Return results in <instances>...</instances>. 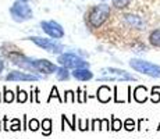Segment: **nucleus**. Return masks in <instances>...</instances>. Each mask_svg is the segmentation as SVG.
<instances>
[{
    "instance_id": "f257e3e1",
    "label": "nucleus",
    "mask_w": 160,
    "mask_h": 139,
    "mask_svg": "<svg viewBox=\"0 0 160 139\" xmlns=\"http://www.w3.org/2000/svg\"><path fill=\"white\" fill-rule=\"evenodd\" d=\"M112 8L107 4H98L93 6L87 14V24L89 28H100L109 20Z\"/></svg>"
},
{
    "instance_id": "f03ea898",
    "label": "nucleus",
    "mask_w": 160,
    "mask_h": 139,
    "mask_svg": "<svg viewBox=\"0 0 160 139\" xmlns=\"http://www.w3.org/2000/svg\"><path fill=\"white\" fill-rule=\"evenodd\" d=\"M27 41H31L36 46H39V47H42L43 50L52 54H61L64 52V46L57 39L53 38L48 39V38H41V36H29V38H27Z\"/></svg>"
},
{
    "instance_id": "7ed1b4c3",
    "label": "nucleus",
    "mask_w": 160,
    "mask_h": 139,
    "mask_svg": "<svg viewBox=\"0 0 160 139\" xmlns=\"http://www.w3.org/2000/svg\"><path fill=\"white\" fill-rule=\"evenodd\" d=\"M130 67L132 70L138 71L141 74H145L148 77L160 78V66H158V64L149 63V61H145V60H139V58H131Z\"/></svg>"
},
{
    "instance_id": "20e7f679",
    "label": "nucleus",
    "mask_w": 160,
    "mask_h": 139,
    "mask_svg": "<svg viewBox=\"0 0 160 139\" xmlns=\"http://www.w3.org/2000/svg\"><path fill=\"white\" fill-rule=\"evenodd\" d=\"M57 63L60 66L66 67V68H82V67H88L89 68V63L85 61L82 57L74 54V53H61L57 56Z\"/></svg>"
},
{
    "instance_id": "39448f33",
    "label": "nucleus",
    "mask_w": 160,
    "mask_h": 139,
    "mask_svg": "<svg viewBox=\"0 0 160 139\" xmlns=\"http://www.w3.org/2000/svg\"><path fill=\"white\" fill-rule=\"evenodd\" d=\"M102 74L104 77H100L99 81H137V78L131 74H128L127 71L113 68V67L103 68Z\"/></svg>"
},
{
    "instance_id": "423d86ee",
    "label": "nucleus",
    "mask_w": 160,
    "mask_h": 139,
    "mask_svg": "<svg viewBox=\"0 0 160 139\" xmlns=\"http://www.w3.org/2000/svg\"><path fill=\"white\" fill-rule=\"evenodd\" d=\"M11 15L15 21L18 22H22V21H27L29 18H32V11L29 10V7L24 3H15V4L11 7Z\"/></svg>"
},
{
    "instance_id": "0eeeda50",
    "label": "nucleus",
    "mask_w": 160,
    "mask_h": 139,
    "mask_svg": "<svg viewBox=\"0 0 160 139\" xmlns=\"http://www.w3.org/2000/svg\"><path fill=\"white\" fill-rule=\"evenodd\" d=\"M33 67H35L36 72H42V74H46V75L56 74L58 70L56 64L46 60V58H33Z\"/></svg>"
},
{
    "instance_id": "6e6552de",
    "label": "nucleus",
    "mask_w": 160,
    "mask_h": 139,
    "mask_svg": "<svg viewBox=\"0 0 160 139\" xmlns=\"http://www.w3.org/2000/svg\"><path fill=\"white\" fill-rule=\"evenodd\" d=\"M41 27L45 31V33H48L50 38L53 39L64 38V29L61 28L60 24L54 22V21H43V22H41Z\"/></svg>"
},
{
    "instance_id": "1a4fd4ad",
    "label": "nucleus",
    "mask_w": 160,
    "mask_h": 139,
    "mask_svg": "<svg viewBox=\"0 0 160 139\" xmlns=\"http://www.w3.org/2000/svg\"><path fill=\"white\" fill-rule=\"evenodd\" d=\"M41 79V75H36L32 72H22V71H11L6 75V81H27L35 82Z\"/></svg>"
},
{
    "instance_id": "9d476101",
    "label": "nucleus",
    "mask_w": 160,
    "mask_h": 139,
    "mask_svg": "<svg viewBox=\"0 0 160 139\" xmlns=\"http://www.w3.org/2000/svg\"><path fill=\"white\" fill-rule=\"evenodd\" d=\"M71 75L77 81H89V79L93 78V72L88 68V67H82V68H75L71 71Z\"/></svg>"
},
{
    "instance_id": "9b49d317",
    "label": "nucleus",
    "mask_w": 160,
    "mask_h": 139,
    "mask_svg": "<svg viewBox=\"0 0 160 139\" xmlns=\"http://www.w3.org/2000/svg\"><path fill=\"white\" fill-rule=\"evenodd\" d=\"M96 99L100 102V103H109L112 100V89L107 85H102L98 88L96 92Z\"/></svg>"
},
{
    "instance_id": "f8f14e48",
    "label": "nucleus",
    "mask_w": 160,
    "mask_h": 139,
    "mask_svg": "<svg viewBox=\"0 0 160 139\" xmlns=\"http://www.w3.org/2000/svg\"><path fill=\"white\" fill-rule=\"evenodd\" d=\"M125 22L128 24L132 28H138V29H143L145 27V22L142 21V18L138 17V15H132V14H127L125 15Z\"/></svg>"
},
{
    "instance_id": "ddd939ff",
    "label": "nucleus",
    "mask_w": 160,
    "mask_h": 139,
    "mask_svg": "<svg viewBox=\"0 0 160 139\" xmlns=\"http://www.w3.org/2000/svg\"><path fill=\"white\" fill-rule=\"evenodd\" d=\"M134 100L137 102V103H145L148 100V89L146 86H137L134 91Z\"/></svg>"
},
{
    "instance_id": "4468645a",
    "label": "nucleus",
    "mask_w": 160,
    "mask_h": 139,
    "mask_svg": "<svg viewBox=\"0 0 160 139\" xmlns=\"http://www.w3.org/2000/svg\"><path fill=\"white\" fill-rule=\"evenodd\" d=\"M71 75V72H70V68H66V67H58L57 72H56V78L58 79V81H68Z\"/></svg>"
},
{
    "instance_id": "2eb2a0df",
    "label": "nucleus",
    "mask_w": 160,
    "mask_h": 139,
    "mask_svg": "<svg viewBox=\"0 0 160 139\" xmlns=\"http://www.w3.org/2000/svg\"><path fill=\"white\" fill-rule=\"evenodd\" d=\"M41 125H42V134L45 137H49L52 134V131H53V121L50 118H43Z\"/></svg>"
},
{
    "instance_id": "dca6fc26",
    "label": "nucleus",
    "mask_w": 160,
    "mask_h": 139,
    "mask_svg": "<svg viewBox=\"0 0 160 139\" xmlns=\"http://www.w3.org/2000/svg\"><path fill=\"white\" fill-rule=\"evenodd\" d=\"M29 99V93L27 91H24V89H21L20 86H17V95H15V100H17V103H25V102H28Z\"/></svg>"
},
{
    "instance_id": "f3484780",
    "label": "nucleus",
    "mask_w": 160,
    "mask_h": 139,
    "mask_svg": "<svg viewBox=\"0 0 160 139\" xmlns=\"http://www.w3.org/2000/svg\"><path fill=\"white\" fill-rule=\"evenodd\" d=\"M15 100V95L13 91H10V89H7V86H3V102L4 103H13Z\"/></svg>"
},
{
    "instance_id": "a211bd4d",
    "label": "nucleus",
    "mask_w": 160,
    "mask_h": 139,
    "mask_svg": "<svg viewBox=\"0 0 160 139\" xmlns=\"http://www.w3.org/2000/svg\"><path fill=\"white\" fill-rule=\"evenodd\" d=\"M149 42L152 46H156V47H160V29H155L150 32L149 35Z\"/></svg>"
},
{
    "instance_id": "6ab92c4d",
    "label": "nucleus",
    "mask_w": 160,
    "mask_h": 139,
    "mask_svg": "<svg viewBox=\"0 0 160 139\" xmlns=\"http://www.w3.org/2000/svg\"><path fill=\"white\" fill-rule=\"evenodd\" d=\"M124 128V124H122V121L120 118H117V117L112 116V124H110V129L112 131H120V129Z\"/></svg>"
},
{
    "instance_id": "aec40b11",
    "label": "nucleus",
    "mask_w": 160,
    "mask_h": 139,
    "mask_svg": "<svg viewBox=\"0 0 160 139\" xmlns=\"http://www.w3.org/2000/svg\"><path fill=\"white\" fill-rule=\"evenodd\" d=\"M77 120H78V118H77L75 114L72 116V121H68V117H67L66 114H63V116H61V124H67V125L70 127V128L72 129V131H75V129H78V128L75 127V121H77Z\"/></svg>"
},
{
    "instance_id": "412c9836",
    "label": "nucleus",
    "mask_w": 160,
    "mask_h": 139,
    "mask_svg": "<svg viewBox=\"0 0 160 139\" xmlns=\"http://www.w3.org/2000/svg\"><path fill=\"white\" fill-rule=\"evenodd\" d=\"M57 99L60 103H64V99L60 96V93H58V89H57V86H53L52 88V91H50V95H49V97H48V103H50L52 102V99Z\"/></svg>"
},
{
    "instance_id": "4be33fe9",
    "label": "nucleus",
    "mask_w": 160,
    "mask_h": 139,
    "mask_svg": "<svg viewBox=\"0 0 160 139\" xmlns=\"http://www.w3.org/2000/svg\"><path fill=\"white\" fill-rule=\"evenodd\" d=\"M77 95L74 91H66L64 92V103H75Z\"/></svg>"
},
{
    "instance_id": "5701e85b",
    "label": "nucleus",
    "mask_w": 160,
    "mask_h": 139,
    "mask_svg": "<svg viewBox=\"0 0 160 139\" xmlns=\"http://www.w3.org/2000/svg\"><path fill=\"white\" fill-rule=\"evenodd\" d=\"M41 121H39L38 118H31L29 121H28V129L29 131H32V132H36L39 128H41Z\"/></svg>"
},
{
    "instance_id": "b1692460",
    "label": "nucleus",
    "mask_w": 160,
    "mask_h": 139,
    "mask_svg": "<svg viewBox=\"0 0 160 139\" xmlns=\"http://www.w3.org/2000/svg\"><path fill=\"white\" fill-rule=\"evenodd\" d=\"M87 100H88L87 91L82 88H78L77 89V102H78V103H85Z\"/></svg>"
},
{
    "instance_id": "393cba45",
    "label": "nucleus",
    "mask_w": 160,
    "mask_h": 139,
    "mask_svg": "<svg viewBox=\"0 0 160 139\" xmlns=\"http://www.w3.org/2000/svg\"><path fill=\"white\" fill-rule=\"evenodd\" d=\"M77 122H78V125H77V128L79 129V131H82V132H85V131H88V129H91V127H89V120H81V118H78L77 120Z\"/></svg>"
},
{
    "instance_id": "a878e982",
    "label": "nucleus",
    "mask_w": 160,
    "mask_h": 139,
    "mask_svg": "<svg viewBox=\"0 0 160 139\" xmlns=\"http://www.w3.org/2000/svg\"><path fill=\"white\" fill-rule=\"evenodd\" d=\"M150 100H152V103H159V102H160L159 86H155V88L152 89V93H150Z\"/></svg>"
},
{
    "instance_id": "bb28decb",
    "label": "nucleus",
    "mask_w": 160,
    "mask_h": 139,
    "mask_svg": "<svg viewBox=\"0 0 160 139\" xmlns=\"http://www.w3.org/2000/svg\"><path fill=\"white\" fill-rule=\"evenodd\" d=\"M21 121L18 118H13L11 120V125H10V131L13 132H17V131H21Z\"/></svg>"
},
{
    "instance_id": "cd10ccee",
    "label": "nucleus",
    "mask_w": 160,
    "mask_h": 139,
    "mask_svg": "<svg viewBox=\"0 0 160 139\" xmlns=\"http://www.w3.org/2000/svg\"><path fill=\"white\" fill-rule=\"evenodd\" d=\"M131 0H113V6L116 8H124L130 4Z\"/></svg>"
},
{
    "instance_id": "c85d7f7f",
    "label": "nucleus",
    "mask_w": 160,
    "mask_h": 139,
    "mask_svg": "<svg viewBox=\"0 0 160 139\" xmlns=\"http://www.w3.org/2000/svg\"><path fill=\"white\" fill-rule=\"evenodd\" d=\"M124 129H127V131H134L135 129V121L132 118H127L124 121Z\"/></svg>"
},
{
    "instance_id": "c756f323",
    "label": "nucleus",
    "mask_w": 160,
    "mask_h": 139,
    "mask_svg": "<svg viewBox=\"0 0 160 139\" xmlns=\"http://www.w3.org/2000/svg\"><path fill=\"white\" fill-rule=\"evenodd\" d=\"M100 129L104 131H109L110 129V124H109V118H102L100 120Z\"/></svg>"
},
{
    "instance_id": "7c9ffc66",
    "label": "nucleus",
    "mask_w": 160,
    "mask_h": 139,
    "mask_svg": "<svg viewBox=\"0 0 160 139\" xmlns=\"http://www.w3.org/2000/svg\"><path fill=\"white\" fill-rule=\"evenodd\" d=\"M100 120H102V118L92 120V122H91V129H92V131H95V129H100Z\"/></svg>"
},
{
    "instance_id": "2f4dec72",
    "label": "nucleus",
    "mask_w": 160,
    "mask_h": 139,
    "mask_svg": "<svg viewBox=\"0 0 160 139\" xmlns=\"http://www.w3.org/2000/svg\"><path fill=\"white\" fill-rule=\"evenodd\" d=\"M3 129L4 131H10V128H8V117L4 116V118H3Z\"/></svg>"
},
{
    "instance_id": "473e14b6",
    "label": "nucleus",
    "mask_w": 160,
    "mask_h": 139,
    "mask_svg": "<svg viewBox=\"0 0 160 139\" xmlns=\"http://www.w3.org/2000/svg\"><path fill=\"white\" fill-rule=\"evenodd\" d=\"M24 118H22V121H24V124H22V131H25V129H28V122H27V116L24 114Z\"/></svg>"
},
{
    "instance_id": "72a5a7b5",
    "label": "nucleus",
    "mask_w": 160,
    "mask_h": 139,
    "mask_svg": "<svg viewBox=\"0 0 160 139\" xmlns=\"http://www.w3.org/2000/svg\"><path fill=\"white\" fill-rule=\"evenodd\" d=\"M3 70H4V63H3V60L0 58V74L3 72Z\"/></svg>"
},
{
    "instance_id": "f704fd0d",
    "label": "nucleus",
    "mask_w": 160,
    "mask_h": 139,
    "mask_svg": "<svg viewBox=\"0 0 160 139\" xmlns=\"http://www.w3.org/2000/svg\"><path fill=\"white\" fill-rule=\"evenodd\" d=\"M2 129H3V127H2V122H0V131H2Z\"/></svg>"
},
{
    "instance_id": "c9c22d12",
    "label": "nucleus",
    "mask_w": 160,
    "mask_h": 139,
    "mask_svg": "<svg viewBox=\"0 0 160 139\" xmlns=\"http://www.w3.org/2000/svg\"><path fill=\"white\" fill-rule=\"evenodd\" d=\"M3 100V99H2V93H0V102H2Z\"/></svg>"
},
{
    "instance_id": "e433bc0d",
    "label": "nucleus",
    "mask_w": 160,
    "mask_h": 139,
    "mask_svg": "<svg viewBox=\"0 0 160 139\" xmlns=\"http://www.w3.org/2000/svg\"><path fill=\"white\" fill-rule=\"evenodd\" d=\"M158 129H160V124H159V128H158Z\"/></svg>"
}]
</instances>
